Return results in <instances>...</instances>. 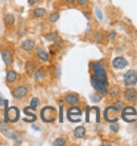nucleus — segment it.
Masks as SVG:
<instances>
[{
	"mask_svg": "<svg viewBox=\"0 0 137 146\" xmlns=\"http://www.w3.org/2000/svg\"><path fill=\"white\" fill-rule=\"evenodd\" d=\"M96 14H97V17H98V18L100 19V20H102V14H101V12L99 11L98 9H96Z\"/></svg>",
	"mask_w": 137,
	"mask_h": 146,
	"instance_id": "nucleus-33",
	"label": "nucleus"
},
{
	"mask_svg": "<svg viewBox=\"0 0 137 146\" xmlns=\"http://www.w3.org/2000/svg\"><path fill=\"white\" fill-rule=\"evenodd\" d=\"M1 57H2L3 62L7 67L11 66L13 62H14V51L12 50L11 48L2 49L1 50Z\"/></svg>",
	"mask_w": 137,
	"mask_h": 146,
	"instance_id": "nucleus-6",
	"label": "nucleus"
},
{
	"mask_svg": "<svg viewBox=\"0 0 137 146\" xmlns=\"http://www.w3.org/2000/svg\"><path fill=\"white\" fill-rule=\"evenodd\" d=\"M92 70H93V76L98 80L101 82H108L107 71H105L103 65L100 62H92Z\"/></svg>",
	"mask_w": 137,
	"mask_h": 146,
	"instance_id": "nucleus-1",
	"label": "nucleus"
},
{
	"mask_svg": "<svg viewBox=\"0 0 137 146\" xmlns=\"http://www.w3.org/2000/svg\"><path fill=\"white\" fill-rule=\"evenodd\" d=\"M82 114V111L80 109L79 107H77L76 105L70 107L68 109V112H67V117H68V121L73 123V117H80Z\"/></svg>",
	"mask_w": 137,
	"mask_h": 146,
	"instance_id": "nucleus-9",
	"label": "nucleus"
},
{
	"mask_svg": "<svg viewBox=\"0 0 137 146\" xmlns=\"http://www.w3.org/2000/svg\"><path fill=\"white\" fill-rule=\"evenodd\" d=\"M32 15L35 18H42L47 15V11L43 7H36L35 10H33Z\"/></svg>",
	"mask_w": 137,
	"mask_h": 146,
	"instance_id": "nucleus-17",
	"label": "nucleus"
},
{
	"mask_svg": "<svg viewBox=\"0 0 137 146\" xmlns=\"http://www.w3.org/2000/svg\"><path fill=\"white\" fill-rule=\"evenodd\" d=\"M18 78V74L16 71L14 70H10V71H7V76H5V80H7V83L9 84H14L15 82L17 80Z\"/></svg>",
	"mask_w": 137,
	"mask_h": 146,
	"instance_id": "nucleus-15",
	"label": "nucleus"
},
{
	"mask_svg": "<svg viewBox=\"0 0 137 146\" xmlns=\"http://www.w3.org/2000/svg\"><path fill=\"white\" fill-rule=\"evenodd\" d=\"M20 47H21V49L23 50V51L30 52L35 48V41L32 39L23 40V41L21 42V46H20Z\"/></svg>",
	"mask_w": 137,
	"mask_h": 146,
	"instance_id": "nucleus-13",
	"label": "nucleus"
},
{
	"mask_svg": "<svg viewBox=\"0 0 137 146\" xmlns=\"http://www.w3.org/2000/svg\"><path fill=\"white\" fill-rule=\"evenodd\" d=\"M137 83V73L134 70H129L124 74V84L128 86H134Z\"/></svg>",
	"mask_w": 137,
	"mask_h": 146,
	"instance_id": "nucleus-8",
	"label": "nucleus"
},
{
	"mask_svg": "<svg viewBox=\"0 0 137 146\" xmlns=\"http://www.w3.org/2000/svg\"><path fill=\"white\" fill-rule=\"evenodd\" d=\"M76 0H65V2L67 3H68V4H72V3H74Z\"/></svg>",
	"mask_w": 137,
	"mask_h": 146,
	"instance_id": "nucleus-38",
	"label": "nucleus"
},
{
	"mask_svg": "<svg viewBox=\"0 0 137 146\" xmlns=\"http://www.w3.org/2000/svg\"><path fill=\"white\" fill-rule=\"evenodd\" d=\"M93 108L96 110V122L99 123V122H100V112H99V108H98V107H93Z\"/></svg>",
	"mask_w": 137,
	"mask_h": 146,
	"instance_id": "nucleus-29",
	"label": "nucleus"
},
{
	"mask_svg": "<svg viewBox=\"0 0 137 146\" xmlns=\"http://www.w3.org/2000/svg\"><path fill=\"white\" fill-rule=\"evenodd\" d=\"M59 111H60V113H59V122H60V123H62V109H63V107L62 106H60V108H59Z\"/></svg>",
	"mask_w": 137,
	"mask_h": 146,
	"instance_id": "nucleus-31",
	"label": "nucleus"
},
{
	"mask_svg": "<svg viewBox=\"0 0 137 146\" xmlns=\"http://www.w3.org/2000/svg\"><path fill=\"white\" fill-rule=\"evenodd\" d=\"M36 68H37L36 62H34L33 59H30V60H28V62H25V72L28 73V74H30V75L36 71Z\"/></svg>",
	"mask_w": 137,
	"mask_h": 146,
	"instance_id": "nucleus-14",
	"label": "nucleus"
},
{
	"mask_svg": "<svg viewBox=\"0 0 137 146\" xmlns=\"http://www.w3.org/2000/svg\"><path fill=\"white\" fill-rule=\"evenodd\" d=\"M20 117V111L16 106H12L9 108H5V122H11V123H16L19 120Z\"/></svg>",
	"mask_w": 137,
	"mask_h": 146,
	"instance_id": "nucleus-4",
	"label": "nucleus"
},
{
	"mask_svg": "<svg viewBox=\"0 0 137 146\" xmlns=\"http://www.w3.org/2000/svg\"><path fill=\"white\" fill-rule=\"evenodd\" d=\"M110 129H111L112 131H114V132H117V131H118V129H119L118 124H117L116 122H113V123H111V125H110Z\"/></svg>",
	"mask_w": 137,
	"mask_h": 146,
	"instance_id": "nucleus-28",
	"label": "nucleus"
},
{
	"mask_svg": "<svg viewBox=\"0 0 137 146\" xmlns=\"http://www.w3.org/2000/svg\"><path fill=\"white\" fill-rule=\"evenodd\" d=\"M18 33H19V35H24V34H25V30H19Z\"/></svg>",
	"mask_w": 137,
	"mask_h": 146,
	"instance_id": "nucleus-37",
	"label": "nucleus"
},
{
	"mask_svg": "<svg viewBox=\"0 0 137 146\" xmlns=\"http://www.w3.org/2000/svg\"><path fill=\"white\" fill-rule=\"evenodd\" d=\"M116 36V33L115 32H111V34L109 35V39H114Z\"/></svg>",
	"mask_w": 137,
	"mask_h": 146,
	"instance_id": "nucleus-34",
	"label": "nucleus"
},
{
	"mask_svg": "<svg viewBox=\"0 0 137 146\" xmlns=\"http://www.w3.org/2000/svg\"><path fill=\"white\" fill-rule=\"evenodd\" d=\"M108 92H109V95H110L112 99H115L119 94V88L117 87V86H114V87H112L110 90H108Z\"/></svg>",
	"mask_w": 137,
	"mask_h": 146,
	"instance_id": "nucleus-22",
	"label": "nucleus"
},
{
	"mask_svg": "<svg viewBox=\"0 0 137 146\" xmlns=\"http://www.w3.org/2000/svg\"><path fill=\"white\" fill-rule=\"evenodd\" d=\"M38 1H39V0H28L29 4H30V5H32V7H33V5H35V4H36Z\"/></svg>",
	"mask_w": 137,
	"mask_h": 146,
	"instance_id": "nucleus-32",
	"label": "nucleus"
},
{
	"mask_svg": "<svg viewBox=\"0 0 137 146\" xmlns=\"http://www.w3.org/2000/svg\"><path fill=\"white\" fill-rule=\"evenodd\" d=\"M90 107H87V122L90 121V119H89V117H90Z\"/></svg>",
	"mask_w": 137,
	"mask_h": 146,
	"instance_id": "nucleus-35",
	"label": "nucleus"
},
{
	"mask_svg": "<svg viewBox=\"0 0 137 146\" xmlns=\"http://www.w3.org/2000/svg\"><path fill=\"white\" fill-rule=\"evenodd\" d=\"M36 55L37 57L40 59V60H42V62H49V54H47V52L44 50V49H37L36 50Z\"/></svg>",
	"mask_w": 137,
	"mask_h": 146,
	"instance_id": "nucleus-16",
	"label": "nucleus"
},
{
	"mask_svg": "<svg viewBox=\"0 0 137 146\" xmlns=\"http://www.w3.org/2000/svg\"><path fill=\"white\" fill-rule=\"evenodd\" d=\"M91 84H92L93 88L99 93V94L105 95L108 93L109 82H101V80H98L94 76H92L91 77Z\"/></svg>",
	"mask_w": 137,
	"mask_h": 146,
	"instance_id": "nucleus-3",
	"label": "nucleus"
},
{
	"mask_svg": "<svg viewBox=\"0 0 137 146\" xmlns=\"http://www.w3.org/2000/svg\"><path fill=\"white\" fill-rule=\"evenodd\" d=\"M29 94V89L25 86H18V87L14 88L12 90V95L14 99L17 100H23L26 98V95Z\"/></svg>",
	"mask_w": 137,
	"mask_h": 146,
	"instance_id": "nucleus-7",
	"label": "nucleus"
},
{
	"mask_svg": "<svg viewBox=\"0 0 137 146\" xmlns=\"http://www.w3.org/2000/svg\"><path fill=\"white\" fill-rule=\"evenodd\" d=\"M44 38L47 40H49V41H56L57 39H59V35L56 32H51L49 34H45Z\"/></svg>",
	"mask_w": 137,
	"mask_h": 146,
	"instance_id": "nucleus-21",
	"label": "nucleus"
},
{
	"mask_svg": "<svg viewBox=\"0 0 137 146\" xmlns=\"http://www.w3.org/2000/svg\"><path fill=\"white\" fill-rule=\"evenodd\" d=\"M59 19V13L58 12H54V13H52L50 15V17H49V20L51 22H56Z\"/></svg>",
	"mask_w": 137,
	"mask_h": 146,
	"instance_id": "nucleus-27",
	"label": "nucleus"
},
{
	"mask_svg": "<svg viewBox=\"0 0 137 146\" xmlns=\"http://www.w3.org/2000/svg\"><path fill=\"white\" fill-rule=\"evenodd\" d=\"M137 114L136 109L132 106H126L123 107V111H121V117L123 120L126 123H133L135 122V115Z\"/></svg>",
	"mask_w": 137,
	"mask_h": 146,
	"instance_id": "nucleus-5",
	"label": "nucleus"
},
{
	"mask_svg": "<svg viewBox=\"0 0 137 146\" xmlns=\"http://www.w3.org/2000/svg\"><path fill=\"white\" fill-rule=\"evenodd\" d=\"M65 143H67V141H65V138H58V139H56L54 141L53 145L54 146H65Z\"/></svg>",
	"mask_w": 137,
	"mask_h": 146,
	"instance_id": "nucleus-26",
	"label": "nucleus"
},
{
	"mask_svg": "<svg viewBox=\"0 0 137 146\" xmlns=\"http://www.w3.org/2000/svg\"><path fill=\"white\" fill-rule=\"evenodd\" d=\"M3 21H4V23H5V26L7 27H12L15 23V15L11 14V13L7 14L5 16H4Z\"/></svg>",
	"mask_w": 137,
	"mask_h": 146,
	"instance_id": "nucleus-19",
	"label": "nucleus"
},
{
	"mask_svg": "<svg viewBox=\"0 0 137 146\" xmlns=\"http://www.w3.org/2000/svg\"><path fill=\"white\" fill-rule=\"evenodd\" d=\"M38 105H39V99H38V98H33V100L31 101V105H30L31 109L36 110V108L38 107Z\"/></svg>",
	"mask_w": 137,
	"mask_h": 146,
	"instance_id": "nucleus-24",
	"label": "nucleus"
},
{
	"mask_svg": "<svg viewBox=\"0 0 137 146\" xmlns=\"http://www.w3.org/2000/svg\"><path fill=\"white\" fill-rule=\"evenodd\" d=\"M90 32H91V26H90V23H89V26H88V30L86 31V35H90Z\"/></svg>",
	"mask_w": 137,
	"mask_h": 146,
	"instance_id": "nucleus-36",
	"label": "nucleus"
},
{
	"mask_svg": "<svg viewBox=\"0 0 137 146\" xmlns=\"http://www.w3.org/2000/svg\"><path fill=\"white\" fill-rule=\"evenodd\" d=\"M56 109L52 106L43 107L40 111V117L44 123H53L56 120Z\"/></svg>",
	"mask_w": 137,
	"mask_h": 146,
	"instance_id": "nucleus-2",
	"label": "nucleus"
},
{
	"mask_svg": "<svg viewBox=\"0 0 137 146\" xmlns=\"http://www.w3.org/2000/svg\"><path fill=\"white\" fill-rule=\"evenodd\" d=\"M90 99L92 102L98 103L101 101V95L99 94V93H92V94L90 95Z\"/></svg>",
	"mask_w": 137,
	"mask_h": 146,
	"instance_id": "nucleus-25",
	"label": "nucleus"
},
{
	"mask_svg": "<svg viewBox=\"0 0 137 146\" xmlns=\"http://www.w3.org/2000/svg\"><path fill=\"white\" fill-rule=\"evenodd\" d=\"M76 1H77V3L79 4V5H86V4L89 3L90 0H76Z\"/></svg>",
	"mask_w": 137,
	"mask_h": 146,
	"instance_id": "nucleus-30",
	"label": "nucleus"
},
{
	"mask_svg": "<svg viewBox=\"0 0 137 146\" xmlns=\"http://www.w3.org/2000/svg\"><path fill=\"white\" fill-rule=\"evenodd\" d=\"M74 135L77 139H82L83 137L86 135V128L83 126H78V127L75 128L74 130Z\"/></svg>",
	"mask_w": 137,
	"mask_h": 146,
	"instance_id": "nucleus-18",
	"label": "nucleus"
},
{
	"mask_svg": "<svg viewBox=\"0 0 137 146\" xmlns=\"http://www.w3.org/2000/svg\"><path fill=\"white\" fill-rule=\"evenodd\" d=\"M44 75H45V71H44V69H42V68H40V69H38L35 72V75H34V78H35V80H39L40 78H42V77H44Z\"/></svg>",
	"mask_w": 137,
	"mask_h": 146,
	"instance_id": "nucleus-23",
	"label": "nucleus"
},
{
	"mask_svg": "<svg viewBox=\"0 0 137 146\" xmlns=\"http://www.w3.org/2000/svg\"><path fill=\"white\" fill-rule=\"evenodd\" d=\"M93 39L96 42H98V44H103L105 42V35L101 33V32H96V33L94 34Z\"/></svg>",
	"mask_w": 137,
	"mask_h": 146,
	"instance_id": "nucleus-20",
	"label": "nucleus"
},
{
	"mask_svg": "<svg viewBox=\"0 0 137 146\" xmlns=\"http://www.w3.org/2000/svg\"><path fill=\"white\" fill-rule=\"evenodd\" d=\"M124 98L129 102H134L137 100V90L134 88H128L124 91Z\"/></svg>",
	"mask_w": 137,
	"mask_h": 146,
	"instance_id": "nucleus-10",
	"label": "nucleus"
},
{
	"mask_svg": "<svg viewBox=\"0 0 137 146\" xmlns=\"http://www.w3.org/2000/svg\"><path fill=\"white\" fill-rule=\"evenodd\" d=\"M112 65L115 69H123L124 67H126L128 62H126L123 57H116V58H114V60H113Z\"/></svg>",
	"mask_w": 137,
	"mask_h": 146,
	"instance_id": "nucleus-12",
	"label": "nucleus"
},
{
	"mask_svg": "<svg viewBox=\"0 0 137 146\" xmlns=\"http://www.w3.org/2000/svg\"><path fill=\"white\" fill-rule=\"evenodd\" d=\"M105 145H107V146H111V145H112V144H111V143H105V144H103V146H105Z\"/></svg>",
	"mask_w": 137,
	"mask_h": 146,
	"instance_id": "nucleus-39",
	"label": "nucleus"
},
{
	"mask_svg": "<svg viewBox=\"0 0 137 146\" xmlns=\"http://www.w3.org/2000/svg\"><path fill=\"white\" fill-rule=\"evenodd\" d=\"M65 103L70 105V106H74V105H77L78 103H79V99H78V96L74 93H68L65 96Z\"/></svg>",
	"mask_w": 137,
	"mask_h": 146,
	"instance_id": "nucleus-11",
	"label": "nucleus"
}]
</instances>
